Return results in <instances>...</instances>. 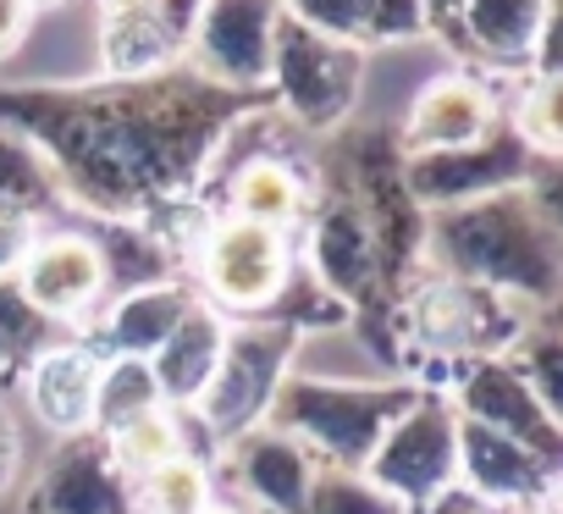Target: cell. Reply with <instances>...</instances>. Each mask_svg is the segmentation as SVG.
<instances>
[{"label": "cell", "instance_id": "obj_18", "mask_svg": "<svg viewBox=\"0 0 563 514\" xmlns=\"http://www.w3.org/2000/svg\"><path fill=\"white\" fill-rule=\"evenodd\" d=\"M227 332H232V321L221 310H210L205 299L188 305V316L172 327V338L150 354V376H155L166 409H194V398L205 393V382L227 349Z\"/></svg>", "mask_w": 563, "mask_h": 514}, {"label": "cell", "instance_id": "obj_4", "mask_svg": "<svg viewBox=\"0 0 563 514\" xmlns=\"http://www.w3.org/2000/svg\"><path fill=\"white\" fill-rule=\"evenodd\" d=\"M194 266H199V299L221 310L227 321H271L282 294L294 283V238L243 221V216H216L194 238Z\"/></svg>", "mask_w": 563, "mask_h": 514}, {"label": "cell", "instance_id": "obj_30", "mask_svg": "<svg viewBox=\"0 0 563 514\" xmlns=\"http://www.w3.org/2000/svg\"><path fill=\"white\" fill-rule=\"evenodd\" d=\"M426 34V7L420 0H365L360 18V45H404Z\"/></svg>", "mask_w": 563, "mask_h": 514}, {"label": "cell", "instance_id": "obj_27", "mask_svg": "<svg viewBox=\"0 0 563 514\" xmlns=\"http://www.w3.org/2000/svg\"><path fill=\"white\" fill-rule=\"evenodd\" d=\"M508 128L519 133V144L536 161H558V150H563V78L558 73H536L530 89L519 95Z\"/></svg>", "mask_w": 563, "mask_h": 514}, {"label": "cell", "instance_id": "obj_16", "mask_svg": "<svg viewBox=\"0 0 563 514\" xmlns=\"http://www.w3.org/2000/svg\"><path fill=\"white\" fill-rule=\"evenodd\" d=\"M221 453H227V470H232L238 492L260 514H305L316 470H321L305 442H294L288 431H276V426H254V431L232 437Z\"/></svg>", "mask_w": 563, "mask_h": 514}, {"label": "cell", "instance_id": "obj_22", "mask_svg": "<svg viewBox=\"0 0 563 514\" xmlns=\"http://www.w3.org/2000/svg\"><path fill=\"white\" fill-rule=\"evenodd\" d=\"M100 442H106V453H111V464L128 475V481H139V475H150L155 464H166V459H177V453H188V437H183V426H177V409H144V415H133V420H122V426H111V431H95Z\"/></svg>", "mask_w": 563, "mask_h": 514}, {"label": "cell", "instance_id": "obj_33", "mask_svg": "<svg viewBox=\"0 0 563 514\" xmlns=\"http://www.w3.org/2000/svg\"><path fill=\"white\" fill-rule=\"evenodd\" d=\"M205 0H150V18L166 29V40L177 51H188V34H194V18H199Z\"/></svg>", "mask_w": 563, "mask_h": 514}, {"label": "cell", "instance_id": "obj_26", "mask_svg": "<svg viewBox=\"0 0 563 514\" xmlns=\"http://www.w3.org/2000/svg\"><path fill=\"white\" fill-rule=\"evenodd\" d=\"M0 199H12L34 216H45L62 199V183H56L51 161L23 133H7V128H0Z\"/></svg>", "mask_w": 563, "mask_h": 514}, {"label": "cell", "instance_id": "obj_12", "mask_svg": "<svg viewBox=\"0 0 563 514\" xmlns=\"http://www.w3.org/2000/svg\"><path fill=\"white\" fill-rule=\"evenodd\" d=\"M459 486L475 492L486 508H508V514H525V508H541L552 503V486H558V464H547L541 453H530L525 442L492 431V426H475L459 415Z\"/></svg>", "mask_w": 563, "mask_h": 514}, {"label": "cell", "instance_id": "obj_31", "mask_svg": "<svg viewBox=\"0 0 563 514\" xmlns=\"http://www.w3.org/2000/svg\"><path fill=\"white\" fill-rule=\"evenodd\" d=\"M282 12L294 23L327 34V40H349L360 45V18H365V0H282Z\"/></svg>", "mask_w": 563, "mask_h": 514}, {"label": "cell", "instance_id": "obj_8", "mask_svg": "<svg viewBox=\"0 0 563 514\" xmlns=\"http://www.w3.org/2000/svg\"><path fill=\"white\" fill-rule=\"evenodd\" d=\"M536 166H547V161H536L503 117L481 144L404 155L398 177H404V194L415 199V210L431 216V210H453V205H470V199H486L503 188H525V183H536Z\"/></svg>", "mask_w": 563, "mask_h": 514}, {"label": "cell", "instance_id": "obj_10", "mask_svg": "<svg viewBox=\"0 0 563 514\" xmlns=\"http://www.w3.org/2000/svg\"><path fill=\"white\" fill-rule=\"evenodd\" d=\"M276 23L282 0H205L188 34L199 78H210L216 89H260L271 78Z\"/></svg>", "mask_w": 563, "mask_h": 514}, {"label": "cell", "instance_id": "obj_3", "mask_svg": "<svg viewBox=\"0 0 563 514\" xmlns=\"http://www.w3.org/2000/svg\"><path fill=\"white\" fill-rule=\"evenodd\" d=\"M415 393L420 387H409V382H343V376H316V371L294 365L276 382L265 426L305 442L316 464L365 470L371 448L409 409Z\"/></svg>", "mask_w": 563, "mask_h": 514}, {"label": "cell", "instance_id": "obj_6", "mask_svg": "<svg viewBox=\"0 0 563 514\" xmlns=\"http://www.w3.org/2000/svg\"><path fill=\"white\" fill-rule=\"evenodd\" d=\"M360 78H365V51L349 40H327L305 23H294L282 12L276 23V45H271V89L299 128H338L354 100H360Z\"/></svg>", "mask_w": 563, "mask_h": 514}, {"label": "cell", "instance_id": "obj_29", "mask_svg": "<svg viewBox=\"0 0 563 514\" xmlns=\"http://www.w3.org/2000/svg\"><path fill=\"white\" fill-rule=\"evenodd\" d=\"M305 514H409V508H404L393 492H382L365 470L321 464V470H316V486H310Z\"/></svg>", "mask_w": 563, "mask_h": 514}, {"label": "cell", "instance_id": "obj_11", "mask_svg": "<svg viewBox=\"0 0 563 514\" xmlns=\"http://www.w3.org/2000/svg\"><path fill=\"white\" fill-rule=\"evenodd\" d=\"M12 283L56 327H73L84 316H100L106 310V294H111L106 288V254H100V243L89 232H73V227L40 232L34 249L23 254V266H18Z\"/></svg>", "mask_w": 563, "mask_h": 514}, {"label": "cell", "instance_id": "obj_39", "mask_svg": "<svg viewBox=\"0 0 563 514\" xmlns=\"http://www.w3.org/2000/svg\"><path fill=\"white\" fill-rule=\"evenodd\" d=\"M40 7H56V0H29V12H40Z\"/></svg>", "mask_w": 563, "mask_h": 514}, {"label": "cell", "instance_id": "obj_17", "mask_svg": "<svg viewBox=\"0 0 563 514\" xmlns=\"http://www.w3.org/2000/svg\"><path fill=\"white\" fill-rule=\"evenodd\" d=\"M100 349L78 343V338H56L51 349H40L23 365V398L34 409L40 426L62 431V437H84L95 431V382H100Z\"/></svg>", "mask_w": 563, "mask_h": 514}, {"label": "cell", "instance_id": "obj_24", "mask_svg": "<svg viewBox=\"0 0 563 514\" xmlns=\"http://www.w3.org/2000/svg\"><path fill=\"white\" fill-rule=\"evenodd\" d=\"M210 503H216V486L199 453H177L133 481V514H199Z\"/></svg>", "mask_w": 563, "mask_h": 514}, {"label": "cell", "instance_id": "obj_34", "mask_svg": "<svg viewBox=\"0 0 563 514\" xmlns=\"http://www.w3.org/2000/svg\"><path fill=\"white\" fill-rule=\"evenodd\" d=\"M29 23H34L29 0H0V62H7V56L29 40Z\"/></svg>", "mask_w": 563, "mask_h": 514}, {"label": "cell", "instance_id": "obj_15", "mask_svg": "<svg viewBox=\"0 0 563 514\" xmlns=\"http://www.w3.org/2000/svg\"><path fill=\"white\" fill-rule=\"evenodd\" d=\"M29 514H133V481L95 431L67 437L29 492Z\"/></svg>", "mask_w": 563, "mask_h": 514}, {"label": "cell", "instance_id": "obj_32", "mask_svg": "<svg viewBox=\"0 0 563 514\" xmlns=\"http://www.w3.org/2000/svg\"><path fill=\"white\" fill-rule=\"evenodd\" d=\"M34 238H40V216L12 205V199H0V277H18L23 254L34 249Z\"/></svg>", "mask_w": 563, "mask_h": 514}, {"label": "cell", "instance_id": "obj_36", "mask_svg": "<svg viewBox=\"0 0 563 514\" xmlns=\"http://www.w3.org/2000/svg\"><path fill=\"white\" fill-rule=\"evenodd\" d=\"M426 7V34H442L459 45V12H464V0H420Z\"/></svg>", "mask_w": 563, "mask_h": 514}, {"label": "cell", "instance_id": "obj_20", "mask_svg": "<svg viewBox=\"0 0 563 514\" xmlns=\"http://www.w3.org/2000/svg\"><path fill=\"white\" fill-rule=\"evenodd\" d=\"M227 216L288 232L310 221V177L282 155H249L227 172Z\"/></svg>", "mask_w": 563, "mask_h": 514}, {"label": "cell", "instance_id": "obj_2", "mask_svg": "<svg viewBox=\"0 0 563 514\" xmlns=\"http://www.w3.org/2000/svg\"><path fill=\"white\" fill-rule=\"evenodd\" d=\"M415 272L497 288L530 310L558 299V210L552 188H503L453 210H431L420 227Z\"/></svg>", "mask_w": 563, "mask_h": 514}, {"label": "cell", "instance_id": "obj_5", "mask_svg": "<svg viewBox=\"0 0 563 514\" xmlns=\"http://www.w3.org/2000/svg\"><path fill=\"white\" fill-rule=\"evenodd\" d=\"M299 338L305 332L288 327V321H243V327L227 332V349H221L205 393L194 398V415H199L210 442L227 448L232 437L265 426L276 382L299 360Z\"/></svg>", "mask_w": 563, "mask_h": 514}, {"label": "cell", "instance_id": "obj_14", "mask_svg": "<svg viewBox=\"0 0 563 514\" xmlns=\"http://www.w3.org/2000/svg\"><path fill=\"white\" fill-rule=\"evenodd\" d=\"M497 122H503V106H497L492 78H481V73L431 78L404 117V155H437V150L481 144Z\"/></svg>", "mask_w": 563, "mask_h": 514}, {"label": "cell", "instance_id": "obj_19", "mask_svg": "<svg viewBox=\"0 0 563 514\" xmlns=\"http://www.w3.org/2000/svg\"><path fill=\"white\" fill-rule=\"evenodd\" d=\"M194 299H199V294H194V288H183V283H172V277H161V283H144V288H128V294L106 299V310H100V354L150 360V354L172 338V327L188 316V305H194Z\"/></svg>", "mask_w": 563, "mask_h": 514}, {"label": "cell", "instance_id": "obj_38", "mask_svg": "<svg viewBox=\"0 0 563 514\" xmlns=\"http://www.w3.org/2000/svg\"><path fill=\"white\" fill-rule=\"evenodd\" d=\"M199 514H243V508H232V503H210V508H199Z\"/></svg>", "mask_w": 563, "mask_h": 514}, {"label": "cell", "instance_id": "obj_7", "mask_svg": "<svg viewBox=\"0 0 563 514\" xmlns=\"http://www.w3.org/2000/svg\"><path fill=\"white\" fill-rule=\"evenodd\" d=\"M365 475L393 492L409 514H420L437 492L459 481V415L442 393H415L409 409L382 431L365 459Z\"/></svg>", "mask_w": 563, "mask_h": 514}, {"label": "cell", "instance_id": "obj_37", "mask_svg": "<svg viewBox=\"0 0 563 514\" xmlns=\"http://www.w3.org/2000/svg\"><path fill=\"white\" fill-rule=\"evenodd\" d=\"M106 12H133V7H144V0H100Z\"/></svg>", "mask_w": 563, "mask_h": 514}, {"label": "cell", "instance_id": "obj_28", "mask_svg": "<svg viewBox=\"0 0 563 514\" xmlns=\"http://www.w3.org/2000/svg\"><path fill=\"white\" fill-rule=\"evenodd\" d=\"M62 338V327L56 321H45L29 299H23V288L12 283V277H0V365L7 371H23L40 349H51Z\"/></svg>", "mask_w": 563, "mask_h": 514}, {"label": "cell", "instance_id": "obj_25", "mask_svg": "<svg viewBox=\"0 0 563 514\" xmlns=\"http://www.w3.org/2000/svg\"><path fill=\"white\" fill-rule=\"evenodd\" d=\"M144 409H161V387L150 376V360H128V354H106L100 360V382H95V431H111Z\"/></svg>", "mask_w": 563, "mask_h": 514}, {"label": "cell", "instance_id": "obj_9", "mask_svg": "<svg viewBox=\"0 0 563 514\" xmlns=\"http://www.w3.org/2000/svg\"><path fill=\"white\" fill-rule=\"evenodd\" d=\"M442 398L453 404V415H464L475 426H492V431L525 442L530 453H541L547 464L563 470V420H558V409L541 404V393L525 382V371L508 354L464 360Z\"/></svg>", "mask_w": 563, "mask_h": 514}, {"label": "cell", "instance_id": "obj_13", "mask_svg": "<svg viewBox=\"0 0 563 514\" xmlns=\"http://www.w3.org/2000/svg\"><path fill=\"white\" fill-rule=\"evenodd\" d=\"M310 272L343 310L376 299L382 254H376V232H371L365 199L343 194V199H327L316 210V221H310Z\"/></svg>", "mask_w": 563, "mask_h": 514}, {"label": "cell", "instance_id": "obj_1", "mask_svg": "<svg viewBox=\"0 0 563 514\" xmlns=\"http://www.w3.org/2000/svg\"><path fill=\"white\" fill-rule=\"evenodd\" d=\"M0 128L23 133L56 183L95 216H139L172 199L216 144V84H122L106 95H7Z\"/></svg>", "mask_w": 563, "mask_h": 514}, {"label": "cell", "instance_id": "obj_23", "mask_svg": "<svg viewBox=\"0 0 563 514\" xmlns=\"http://www.w3.org/2000/svg\"><path fill=\"white\" fill-rule=\"evenodd\" d=\"M100 51H106V67L117 78H150L155 67H166L177 56V45L166 40V29L150 18V0H144V7H133V12H106Z\"/></svg>", "mask_w": 563, "mask_h": 514}, {"label": "cell", "instance_id": "obj_21", "mask_svg": "<svg viewBox=\"0 0 563 514\" xmlns=\"http://www.w3.org/2000/svg\"><path fill=\"white\" fill-rule=\"evenodd\" d=\"M558 0H464L459 12V51L492 62V67H530L536 40Z\"/></svg>", "mask_w": 563, "mask_h": 514}, {"label": "cell", "instance_id": "obj_35", "mask_svg": "<svg viewBox=\"0 0 563 514\" xmlns=\"http://www.w3.org/2000/svg\"><path fill=\"white\" fill-rule=\"evenodd\" d=\"M18 459H23V437H18L12 409L0 404V492H7V486L18 481Z\"/></svg>", "mask_w": 563, "mask_h": 514}]
</instances>
